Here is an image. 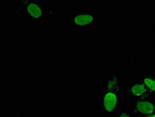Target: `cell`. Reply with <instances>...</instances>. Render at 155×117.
Listing matches in <instances>:
<instances>
[{
    "label": "cell",
    "instance_id": "cell-1",
    "mask_svg": "<svg viewBox=\"0 0 155 117\" xmlns=\"http://www.w3.org/2000/svg\"><path fill=\"white\" fill-rule=\"evenodd\" d=\"M119 96L118 77L111 76L108 80L105 93L102 98V110L107 113H113L118 107Z\"/></svg>",
    "mask_w": 155,
    "mask_h": 117
},
{
    "label": "cell",
    "instance_id": "cell-2",
    "mask_svg": "<svg viewBox=\"0 0 155 117\" xmlns=\"http://www.w3.org/2000/svg\"><path fill=\"white\" fill-rule=\"evenodd\" d=\"M99 18V15L93 12L77 11L69 14L67 24L77 29H86L93 25Z\"/></svg>",
    "mask_w": 155,
    "mask_h": 117
},
{
    "label": "cell",
    "instance_id": "cell-3",
    "mask_svg": "<svg viewBox=\"0 0 155 117\" xmlns=\"http://www.w3.org/2000/svg\"><path fill=\"white\" fill-rule=\"evenodd\" d=\"M24 6V12L28 18L40 19L44 14V3L41 1L37 0H28L23 1Z\"/></svg>",
    "mask_w": 155,
    "mask_h": 117
},
{
    "label": "cell",
    "instance_id": "cell-4",
    "mask_svg": "<svg viewBox=\"0 0 155 117\" xmlns=\"http://www.w3.org/2000/svg\"><path fill=\"white\" fill-rule=\"evenodd\" d=\"M133 112L140 116L148 117L155 113V103L143 99H139L133 105Z\"/></svg>",
    "mask_w": 155,
    "mask_h": 117
},
{
    "label": "cell",
    "instance_id": "cell-5",
    "mask_svg": "<svg viewBox=\"0 0 155 117\" xmlns=\"http://www.w3.org/2000/svg\"><path fill=\"white\" fill-rule=\"evenodd\" d=\"M129 93L133 97H137L138 99H143L146 95H148L149 91L147 87L144 85L143 83H137L133 84V86L129 90Z\"/></svg>",
    "mask_w": 155,
    "mask_h": 117
},
{
    "label": "cell",
    "instance_id": "cell-6",
    "mask_svg": "<svg viewBox=\"0 0 155 117\" xmlns=\"http://www.w3.org/2000/svg\"><path fill=\"white\" fill-rule=\"evenodd\" d=\"M143 84L150 92L155 94V77H146L143 78Z\"/></svg>",
    "mask_w": 155,
    "mask_h": 117
},
{
    "label": "cell",
    "instance_id": "cell-7",
    "mask_svg": "<svg viewBox=\"0 0 155 117\" xmlns=\"http://www.w3.org/2000/svg\"><path fill=\"white\" fill-rule=\"evenodd\" d=\"M119 117H132V116L130 115H129L128 113H126V112H122V113L120 114Z\"/></svg>",
    "mask_w": 155,
    "mask_h": 117
},
{
    "label": "cell",
    "instance_id": "cell-8",
    "mask_svg": "<svg viewBox=\"0 0 155 117\" xmlns=\"http://www.w3.org/2000/svg\"><path fill=\"white\" fill-rule=\"evenodd\" d=\"M148 117H155V113H153V114H152V115H149Z\"/></svg>",
    "mask_w": 155,
    "mask_h": 117
}]
</instances>
